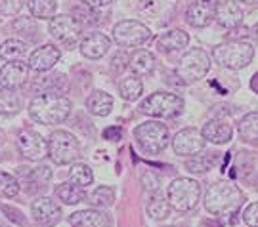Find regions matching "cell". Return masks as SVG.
Wrapping results in <instances>:
<instances>
[{
  "label": "cell",
  "mask_w": 258,
  "mask_h": 227,
  "mask_svg": "<svg viewBox=\"0 0 258 227\" xmlns=\"http://www.w3.org/2000/svg\"><path fill=\"white\" fill-rule=\"evenodd\" d=\"M29 115L40 124H61L71 115V100L59 92H42L29 103Z\"/></svg>",
  "instance_id": "cell-1"
},
{
  "label": "cell",
  "mask_w": 258,
  "mask_h": 227,
  "mask_svg": "<svg viewBox=\"0 0 258 227\" xmlns=\"http://www.w3.org/2000/svg\"><path fill=\"white\" fill-rule=\"evenodd\" d=\"M243 191L231 182H216L205 195V208L212 216H230L235 214L243 204Z\"/></svg>",
  "instance_id": "cell-2"
},
{
  "label": "cell",
  "mask_w": 258,
  "mask_h": 227,
  "mask_svg": "<svg viewBox=\"0 0 258 227\" xmlns=\"http://www.w3.org/2000/svg\"><path fill=\"white\" fill-rule=\"evenodd\" d=\"M254 57V48L247 40H228L224 44H218L212 50V59L216 65L231 71H241L250 65Z\"/></svg>",
  "instance_id": "cell-3"
},
{
  "label": "cell",
  "mask_w": 258,
  "mask_h": 227,
  "mask_svg": "<svg viewBox=\"0 0 258 227\" xmlns=\"http://www.w3.org/2000/svg\"><path fill=\"white\" fill-rule=\"evenodd\" d=\"M166 199L178 212H189L201 200V185L191 178H176L166 189Z\"/></svg>",
  "instance_id": "cell-4"
},
{
  "label": "cell",
  "mask_w": 258,
  "mask_h": 227,
  "mask_svg": "<svg viewBox=\"0 0 258 227\" xmlns=\"http://www.w3.org/2000/svg\"><path fill=\"white\" fill-rule=\"evenodd\" d=\"M134 139L146 155H159L168 145L170 132L165 124H161L157 120H148L134 128Z\"/></svg>",
  "instance_id": "cell-5"
},
{
  "label": "cell",
  "mask_w": 258,
  "mask_h": 227,
  "mask_svg": "<svg viewBox=\"0 0 258 227\" xmlns=\"http://www.w3.org/2000/svg\"><path fill=\"white\" fill-rule=\"evenodd\" d=\"M184 100L170 92H155L140 103V113L153 118H172L184 111Z\"/></svg>",
  "instance_id": "cell-6"
},
{
  "label": "cell",
  "mask_w": 258,
  "mask_h": 227,
  "mask_svg": "<svg viewBox=\"0 0 258 227\" xmlns=\"http://www.w3.org/2000/svg\"><path fill=\"white\" fill-rule=\"evenodd\" d=\"M48 157L54 164H71L81 157L79 139L67 130H55L48 139Z\"/></svg>",
  "instance_id": "cell-7"
},
{
  "label": "cell",
  "mask_w": 258,
  "mask_h": 227,
  "mask_svg": "<svg viewBox=\"0 0 258 227\" xmlns=\"http://www.w3.org/2000/svg\"><path fill=\"white\" fill-rule=\"evenodd\" d=\"M211 69V57L201 48H194L180 59L176 67V77L182 81V84H194L207 77Z\"/></svg>",
  "instance_id": "cell-8"
},
{
  "label": "cell",
  "mask_w": 258,
  "mask_h": 227,
  "mask_svg": "<svg viewBox=\"0 0 258 227\" xmlns=\"http://www.w3.org/2000/svg\"><path fill=\"white\" fill-rule=\"evenodd\" d=\"M83 25L73 16H54L48 23L50 35L59 40L67 50H73L83 38Z\"/></svg>",
  "instance_id": "cell-9"
},
{
  "label": "cell",
  "mask_w": 258,
  "mask_h": 227,
  "mask_svg": "<svg viewBox=\"0 0 258 227\" xmlns=\"http://www.w3.org/2000/svg\"><path fill=\"white\" fill-rule=\"evenodd\" d=\"M151 37L149 29L134 19H124L119 21L113 27V40L122 48H138V46L146 44Z\"/></svg>",
  "instance_id": "cell-10"
},
{
  "label": "cell",
  "mask_w": 258,
  "mask_h": 227,
  "mask_svg": "<svg viewBox=\"0 0 258 227\" xmlns=\"http://www.w3.org/2000/svg\"><path fill=\"white\" fill-rule=\"evenodd\" d=\"M203 132L199 128H184L172 137V149L180 157H191V155L201 153L205 149Z\"/></svg>",
  "instance_id": "cell-11"
},
{
  "label": "cell",
  "mask_w": 258,
  "mask_h": 227,
  "mask_svg": "<svg viewBox=\"0 0 258 227\" xmlns=\"http://www.w3.org/2000/svg\"><path fill=\"white\" fill-rule=\"evenodd\" d=\"M18 149L27 161H42L48 157V141L35 130H23L19 134Z\"/></svg>",
  "instance_id": "cell-12"
},
{
  "label": "cell",
  "mask_w": 258,
  "mask_h": 227,
  "mask_svg": "<svg viewBox=\"0 0 258 227\" xmlns=\"http://www.w3.org/2000/svg\"><path fill=\"white\" fill-rule=\"evenodd\" d=\"M216 2L214 0H194L185 10V21L191 27H207L214 21Z\"/></svg>",
  "instance_id": "cell-13"
},
{
  "label": "cell",
  "mask_w": 258,
  "mask_h": 227,
  "mask_svg": "<svg viewBox=\"0 0 258 227\" xmlns=\"http://www.w3.org/2000/svg\"><path fill=\"white\" fill-rule=\"evenodd\" d=\"M31 214L37 223L40 225L52 227L61 219V208L55 204V200L48 197H40L31 204Z\"/></svg>",
  "instance_id": "cell-14"
},
{
  "label": "cell",
  "mask_w": 258,
  "mask_h": 227,
  "mask_svg": "<svg viewBox=\"0 0 258 227\" xmlns=\"http://www.w3.org/2000/svg\"><path fill=\"white\" fill-rule=\"evenodd\" d=\"M29 79V65L23 61H8L0 69V84L6 90H18Z\"/></svg>",
  "instance_id": "cell-15"
},
{
  "label": "cell",
  "mask_w": 258,
  "mask_h": 227,
  "mask_svg": "<svg viewBox=\"0 0 258 227\" xmlns=\"http://www.w3.org/2000/svg\"><path fill=\"white\" fill-rule=\"evenodd\" d=\"M81 54L86 57V59H100L103 55L109 52L111 48V40L109 37H105L103 33H88L81 38Z\"/></svg>",
  "instance_id": "cell-16"
},
{
  "label": "cell",
  "mask_w": 258,
  "mask_h": 227,
  "mask_svg": "<svg viewBox=\"0 0 258 227\" xmlns=\"http://www.w3.org/2000/svg\"><path fill=\"white\" fill-rule=\"evenodd\" d=\"M59 57H61V52L54 44L40 46L29 57V69H33L37 73H46L59 61Z\"/></svg>",
  "instance_id": "cell-17"
},
{
  "label": "cell",
  "mask_w": 258,
  "mask_h": 227,
  "mask_svg": "<svg viewBox=\"0 0 258 227\" xmlns=\"http://www.w3.org/2000/svg\"><path fill=\"white\" fill-rule=\"evenodd\" d=\"M203 137L207 141H211L214 145H224L233 139V128L228 120L222 118H212L203 126Z\"/></svg>",
  "instance_id": "cell-18"
},
{
  "label": "cell",
  "mask_w": 258,
  "mask_h": 227,
  "mask_svg": "<svg viewBox=\"0 0 258 227\" xmlns=\"http://www.w3.org/2000/svg\"><path fill=\"white\" fill-rule=\"evenodd\" d=\"M214 19H216V23L224 29L239 27L241 23H243V10H241L235 2L224 0V2H218V4H216Z\"/></svg>",
  "instance_id": "cell-19"
},
{
  "label": "cell",
  "mask_w": 258,
  "mask_h": 227,
  "mask_svg": "<svg viewBox=\"0 0 258 227\" xmlns=\"http://www.w3.org/2000/svg\"><path fill=\"white\" fill-rule=\"evenodd\" d=\"M71 227H111V218L98 208L79 210L69 216Z\"/></svg>",
  "instance_id": "cell-20"
},
{
  "label": "cell",
  "mask_w": 258,
  "mask_h": 227,
  "mask_svg": "<svg viewBox=\"0 0 258 227\" xmlns=\"http://www.w3.org/2000/svg\"><path fill=\"white\" fill-rule=\"evenodd\" d=\"M128 69L136 77H146L155 71V55L148 50H136L128 57Z\"/></svg>",
  "instance_id": "cell-21"
},
{
  "label": "cell",
  "mask_w": 258,
  "mask_h": 227,
  "mask_svg": "<svg viewBox=\"0 0 258 227\" xmlns=\"http://www.w3.org/2000/svg\"><path fill=\"white\" fill-rule=\"evenodd\" d=\"M189 42L187 33H184L182 29H170L163 33L161 37L157 38V46L161 52H178V50H184Z\"/></svg>",
  "instance_id": "cell-22"
},
{
  "label": "cell",
  "mask_w": 258,
  "mask_h": 227,
  "mask_svg": "<svg viewBox=\"0 0 258 227\" xmlns=\"http://www.w3.org/2000/svg\"><path fill=\"white\" fill-rule=\"evenodd\" d=\"M86 109L92 113L94 117H107L113 111V98L107 92L96 90L88 96L86 100Z\"/></svg>",
  "instance_id": "cell-23"
},
{
  "label": "cell",
  "mask_w": 258,
  "mask_h": 227,
  "mask_svg": "<svg viewBox=\"0 0 258 227\" xmlns=\"http://www.w3.org/2000/svg\"><path fill=\"white\" fill-rule=\"evenodd\" d=\"M55 197L65 202V204H79V202H83L86 199V193H84L83 187H79V185H75L71 182H65V183H59L57 187H55Z\"/></svg>",
  "instance_id": "cell-24"
},
{
  "label": "cell",
  "mask_w": 258,
  "mask_h": 227,
  "mask_svg": "<svg viewBox=\"0 0 258 227\" xmlns=\"http://www.w3.org/2000/svg\"><path fill=\"white\" fill-rule=\"evenodd\" d=\"M142 92H144V84H142V79L136 74L124 77L119 82V94L124 101H136L142 96Z\"/></svg>",
  "instance_id": "cell-25"
},
{
  "label": "cell",
  "mask_w": 258,
  "mask_h": 227,
  "mask_svg": "<svg viewBox=\"0 0 258 227\" xmlns=\"http://www.w3.org/2000/svg\"><path fill=\"white\" fill-rule=\"evenodd\" d=\"M239 136L247 143H258V113H247L239 120Z\"/></svg>",
  "instance_id": "cell-26"
},
{
  "label": "cell",
  "mask_w": 258,
  "mask_h": 227,
  "mask_svg": "<svg viewBox=\"0 0 258 227\" xmlns=\"http://www.w3.org/2000/svg\"><path fill=\"white\" fill-rule=\"evenodd\" d=\"M35 88L42 92H59V94H63L67 90V79H65V74L61 73H52V74H46V77H38V81L35 82Z\"/></svg>",
  "instance_id": "cell-27"
},
{
  "label": "cell",
  "mask_w": 258,
  "mask_h": 227,
  "mask_svg": "<svg viewBox=\"0 0 258 227\" xmlns=\"http://www.w3.org/2000/svg\"><path fill=\"white\" fill-rule=\"evenodd\" d=\"M25 52H27V44L18 38H10L0 46V57L4 61H21Z\"/></svg>",
  "instance_id": "cell-28"
},
{
  "label": "cell",
  "mask_w": 258,
  "mask_h": 227,
  "mask_svg": "<svg viewBox=\"0 0 258 227\" xmlns=\"http://www.w3.org/2000/svg\"><path fill=\"white\" fill-rule=\"evenodd\" d=\"M214 163H216V159H214V155L212 153H205V155L197 153V155L187 157L185 168H187L191 174H205L214 166Z\"/></svg>",
  "instance_id": "cell-29"
},
{
  "label": "cell",
  "mask_w": 258,
  "mask_h": 227,
  "mask_svg": "<svg viewBox=\"0 0 258 227\" xmlns=\"http://www.w3.org/2000/svg\"><path fill=\"white\" fill-rule=\"evenodd\" d=\"M69 182L79 185V187H88L94 182V172L88 164L84 163H75L69 170Z\"/></svg>",
  "instance_id": "cell-30"
},
{
  "label": "cell",
  "mask_w": 258,
  "mask_h": 227,
  "mask_svg": "<svg viewBox=\"0 0 258 227\" xmlns=\"http://www.w3.org/2000/svg\"><path fill=\"white\" fill-rule=\"evenodd\" d=\"M29 12L33 14V18L38 19H52L55 16L57 4L55 0H27Z\"/></svg>",
  "instance_id": "cell-31"
},
{
  "label": "cell",
  "mask_w": 258,
  "mask_h": 227,
  "mask_svg": "<svg viewBox=\"0 0 258 227\" xmlns=\"http://www.w3.org/2000/svg\"><path fill=\"white\" fill-rule=\"evenodd\" d=\"M100 10L90 8V6H77L73 10V18L83 25V27H94V25H100L103 21V18L98 14Z\"/></svg>",
  "instance_id": "cell-32"
},
{
  "label": "cell",
  "mask_w": 258,
  "mask_h": 227,
  "mask_svg": "<svg viewBox=\"0 0 258 227\" xmlns=\"http://www.w3.org/2000/svg\"><path fill=\"white\" fill-rule=\"evenodd\" d=\"M21 109V100L14 90H0V113L2 115H16Z\"/></svg>",
  "instance_id": "cell-33"
},
{
  "label": "cell",
  "mask_w": 258,
  "mask_h": 227,
  "mask_svg": "<svg viewBox=\"0 0 258 227\" xmlns=\"http://www.w3.org/2000/svg\"><path fill=\"white\" fill-rule=\"evenodd\" d=\"M170 210H172V206H170L168 199L161 197V195H155L153 199L149 200V204H148V214H149V218H153V219L168 218Z\"/></svg>",
  "instance_id": "cell-34"
},
{
  "label": "cell",
  "mask_w": 258,
  "mask_h": 227,
  "mask_svg": "<svg viewBox=\"0 0 258 227\" xmlns=\"http://www.w3.org/2000/svg\"><path fill=\"white\" fill-rule=\"evenodd\" d=\"M88 199H90V202H92L94 206H98V208H107V206H111V204L115 202V191H113V187H109V185H100V187L94 189V193Z\"/></svg>",
  "instance_id": "cell-35"
},
{
  "label": "cell",
  "mask_w": 258,
  "mask_h": 227,
  "mask_svg": "<svg viewBox=\"0 0 258 227\" xmlns=\"http://www.w3.org/2000/svg\"><path fill=\"white\" fill-rule=\"evenodd\" d=\"M19 193V182L8 172H0V195L6 199H14Z\"/></svg>",
  "instance_id": "cell-36"
},
{
  "label": "cell",
  "mask_w": 258,
  "mask_h": 227,
  "mask_svg": "<svg viewBox=\"0 0 258 227\" xmlns=\"http://www.w3.org/2000/svg\"><path fill=\"white\" fill-rule=\"evenodd\" d=\"M14 29L18 31L19 35H27V37L33 38V40L38 37L37 23L31 18H21V19H18V21H14Z\"/></svg>",
  "instance_id": "cell-37"
},
{
  "label": "cell",
  "mask_w": 258,
  "mask_h": 227,
  "mask_svg": "<svg viewBox=\"0 0 258 227\" xmlns=\"http://www.w3.org/2000/svg\"><path fill=\"white\" fill-rule=\"evenodd\" d=\"M23 4L25 0H0V16H16Z\"/></svg>",
  "instance_id": "cell-38"
},
{
  "label": "cell",
  "mask_w": 258,
  "mask_h": 227,
  "mask_svg": "<svg viewBox=\"0 0 258 227\" xmlns=\"http://www.w3.org/2000/svg\"><path fill=\"white\" fill-rule=\"evenodd\" d=\"M109 65L115 73H119V71H122L124 67H128V55H126V52H124V50H117L115 54L111 55Z\"/></svg>",
  "instance_id": "cell-39"
},
{
  "label": "cell",
  "mask_w": 258,
  "mask_h": 227,
  "mask_svg": "<svg viewBox=\"0 0 258 227\" xmlns=\"http://www.w3.org/2000/svg\"><path fill=\"white\" fill-rule=\"evenodd\" d=\"M243 221L249 227H258V202H250L243 210Z\"/></svg>",
  "instance_id": "cell-40"
},
{
  "label": "cell",
  "mask_w": 258,
  "mask_h": 227,
  "mask_svg": "<svg viewBox=\"0 0 258 227\" xmlns=\"http://www.w3.org/2000/svg\"><path fill=\"white\" fill-rule=\"evenodd\" d=\"M142 185L149 193H155V191H159V178L153 172H144L142 174Z\"/></svg>",
  "instance_id": "cell-41"
},
{
  "label": "cell",
  "mask_w": 258,
  "mask_h": 227,
  "mask_svg": "<svg viewBox=\"0 0 258 227\" xmlns=\"http://www.w3.org/2000/svg\"><path fill=\"white\" fill-rule=\"evenodd\" d=\"M2 212L8 216L10 221H14V223H19V225H25V218H23V214H21L19 210L12 208V206H8V204H4V206H2Z\"/></svg>",
  "instance_id": "cell-42"
},
{
  "label": "cell",
  "mask_w": 258,
  "mask_h": 227,
  "mask_svg": "<svg viewBox=\"0 0 258 227\" xmlns=\"http://www.w3.org/2000/svg\"><path fill=\"white\" fill-rule=\"evenodd\" d=\"M122 136V128L120 126H109L103 130V137L109 139V141H119Z\"/></svg>",
  "instance_id": "cell-43"
},
{
  "label": "cell",
  "mask_w": 258,
  "mask_h": 227,
  "mask_svg": "<svg viewBox=\"0 0 258 227\" xmlns=\"http://www.w3.org/2000/svg\"><path fill=\"white\" fill-rule=\"evenodd\" d=\"M247 33H249V29L239 25V27H233V29H228V40H241V37H247Z\"/></svg>",
  "instance_id": "cell-44"
},
{
  "label": "cell",
  "mask_w": 258,
  "mask_h": 227,
  "mask_svg": "<svg viewBox=\"0 0 258 227\" xmlns=\"http://www.w3.org/2000/svg\"><path fill=\"white\" fill-rule=\"evenodd\" d=\"M84 6H90V8H96V10H102V8H107L111 6L115 0H81Z\"/></svg>",
  "instance_id": "cell-45"
},
{
  "label": "cell",
  "mask_w": 258,
  "mask_h": 227,
  "mask_svg": "<svg viewBox=\"0 0 258 227\" xmlns=\"http://www.w3.org/2000/svg\"><path fill=\"white\" fill-rule=\"evenodd\" d=\"M250 90L254 92V94H258V73L250 79Z\"/></svg>",
  "instance_id": "cell-46"
},
{
  "label": "cell",
  "mask_w": 258,
  "mask_h": 227,
  "mask_svg": "<svg viewBox=\"0 0 258 227\" xmlns=\"http://www.w3.org/2000/svg\"><path fill=\"white\" fill-rule=\"evenodd\" d=\"M249 35H250V38H252V42H256V44H258V23L252 29H250Z\"/></svg>",
  "instance_id": "cell-47"
},
{
  "label": "cell",
  "mask_w": 258,
  "mask_h": 227,
  "mask_svg": "<svg viewBox=\"0 0 258 227\" xmlns=\"http://www.w3.org/2000/svg\"><path fill=\"white\" fill-rule=\"evenodd\" d=\"M237 2H243V4H258V0H237Z\"/></svg>",
  "instance_id": "cell-48"
}]
</instances>
